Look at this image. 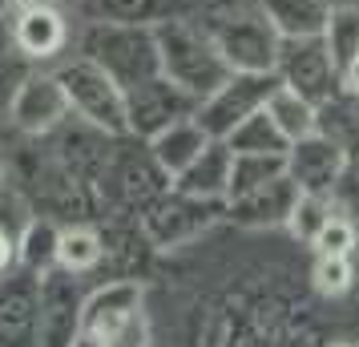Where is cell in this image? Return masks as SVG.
<instances>
[{"mask_svg": "<svg viewBox=\"0 0 359 347\" xmlns=\"http://www.w3.org/2000/svg\"><path fill=\"white\" fill-rule=\"evenodd\" d=\"M101 231H93L89 222H69L61 226V238H57V266L69 271V275H93L101 266Z\"/></svg>", "mask_w": 359, "mask_h": 347, "instance_id": "7402d4cb", "label": "cell"}, {"mask_svg": "<svg viewBox=\"0 0 359 347\" xmlns=\"http://www.w3.org/2000/svg\"><path fill=\"white\" fill-rule=\"evenodd\" d=\"M81 57H89L97 69H105V77L121 93L162 73L158 41H154V29H146V25H109V20H97L81 41Z\"/></svg>", "mask_w": 359, "mask_h": 347, "instance_id": "7a4b0ae2", "label": "cell"}, {"mask_svg": "<svg viewBox=\"0 0 359 347\" xmlns=\"http://www.w3.org/2000/svg\"><path fill=\"white\" fill-rule=\"evenodd\" d=\"M299 198V186L278 174L271 182L246 190L238 198H226V218L234 226H250V231H271V226H287L291 218V206Z\"/></svg>", "mask_w": 359, "mask_h": 347, "instance_id": "5bb4252c", "label": "cell"}, {"mask_svg": "<svg viewBox=\"0 0 359 347\" xmlns=\"http://www.w3.org/2000/svg\"><path fill=\"white\" fill-rule=\"evenodd\" d=\"M81 279L53 266L36 275V347H69L81 335Z\"/></svg>", "mask_w": 359, "mask_h": 347, "instance_id": "ba28073f", "label": "cell"}, {"mask_svg": "<svg viewBox=\"0 0 359 347\" xmlns=\"http://www.w3.org/2000/svg\"><path fill=\"white\" fill-rule=\"evenodd\" d=\"M278 174H287L283 154H234L226 198H238V194H246V190H255V186H262V182H271Z\"/></svg>", "mask_w": 359, "mask_h": 347, "instance_id": "4316f807", "label": "cell"}, {"mask_svg": "<svg viewBox=\"0 0 359 347\" xmlns=\"http://www.w3.org/2000/svg\"><path fill=\"white\" fill-rule=\"evenodd\" d=\"M0 13H4V17H8V0H0Z\"/></svg>", "mask_w": 359, "mask_h": 347, "instance_id": "b9f144b4", "label": "cell"}, {"mask_svg": "<svg viewBox=\"0 0 359 347\" xmlns=\"http://www.w3.org/2000/svg\"><path fill=\"white\" fill-rule=\"evenodd\" d=\"M255 4L283 41L323 36L327 17H331V0H255Z\"/></svg>", "mask_w": 359, "mask_h": 347, "instance_id": "d6986e66", "label": "cell"}, {"mask_svg": "<svg viewBox=\"0 0 359 347\" xmlns=\"http://www.w3.org/2000/svg\"><path fill=\"white\" fill-rule=\"evenodd\" d=\"M194 8H210V4H218V0H190Z\"/></svg>", "mask_w": 359, "mask_h": 347, "instance_id": "ab89813d", "label": "cell"}, {"mask_svg": "<svg viewBox=\"0 0 359 347\" xmlns=\"http://www.w3.org/2000/svg\"><path fill=\"white\" fill-rule=\"evenodd\" d=\"M0 347H36V275L20 266L0 279Z\"/></svg>", "mask_w": 359, "mask_h": 347, "instance_id": "9a60e30c", "label": "cell"}, {"mask_svg": "<svg viewBox=\"0 0 359 347\" xmlns=\"http://www.w3.org/2000/svg\"><path fill=\"white\" fill-rule=\"evenodd\" d=\"M315 291L327 299H339L351 291V279H355V266H351V254H315Z\"/></svg>", "mask_w": 359, "mask_h": 347, "instance_id": "f1b7e54d", "label": "cell"}, {"mask_svg": "<svg viewBox=\"0 0 359 347\" xmlns=\"http://www.w3.org/2000/svg\"><path fill=\"white\" fill-rule=\"evenodd\" d=\"M323 45L335 69H347L359 57V4H331V17L323 29Z\"/></svg>", "mask_w": 359, "mask_h": 347, "instance_id": "d4e9b609", "label": "cell"}, {"mask_svg": "<svg viewBox=\"0 0 359 347\" xmlns=\"http://www.w3.org/2000/svg\"><path fill=\"white\" fill-rule=\"evenodd\" d=\"M20 4H29V0H8V13H13V8H20Z\"/></svg>", "mask_w": 359, "mask_h": 347, "instance_id": "60d3db41", "label": "cell"}, {"mask_svg": "<svg viewBox=\"0 0 359 347\" xmlns=\"http://www.w3.org/2000/svg\"><path fill=\"white\" fill-rule=\"evenodd\" d=\"M339 85H343V89H351V93H359V57L339 73Z\"/></svg>", "mask_w": 359, "mask_h": 347, "instance_id": "e575fe53", "label": "cell"}, {"mask_svg": "<svg viewBox=\"0 0 359 347\" xmlns=\"http://www.w3.org/2000/svg\"><path fill=\"white\" fill-rule=\"evenodd\" d=\"M266 117L275 121V130L287 137V146H291L294 137H307V133H315V105L311 101H303L299 93H291V89H283L278 85L275 93L266 97Z\"/></svg>", "mask_w": 359, "mask_h": 347, "instance_id": "cb8c5ba5", "label": "cell"}, {"mask_svg": "<svg viewBox=\"0 0 359 347\" xmlns=\"http://www.w3.org/2000/svg\"><path fill=\"white\" fill-rule=\"evenodd\" d=\"M130 142L133 146H117V149L109 146L97 186L117 210L137 215L149 198H158L165 186H170V174L154 162V154H149L146 142H137V137H130Z\"/></svg>", "mask_w": 359, "mask_h": 347, "instance_id": "8992f818", "label": "cell"}, {"mask_svg": "<svg viewBox=\"0 0 359 347\" xmlns=\"http://www.w3.org/2000/svg\"><path fill=\"white\" fill-rule=\"evenodd\" d=\"M198 114V97H190L182 85H174L170 77H149V81L126 89V133L137 142H149L162 130H170L174 121Z\"/></svg>", "mask_w": 359, "mask_h": 347, "instance_id": "9c48e42d", "label": "cell"}, {"mask_svg": "<svg viewBox=\"0 0 359 347\" xmlns=\"http://www.w3.org/2000/svg\"><path fill=\"white\" fill-rule=\"evenodd\" d=\"M315 130L343 149L347 165H359V93L339 85V93L315 105Z\"/></svg>", "mask_w": 359, "mask_h": 347, "instance_id": "ac0fdd59", "label": "cell"}, {"mask_svg": "<svg viewBox=\"0 0 359 347\" xmlns=\"http://www.w3.org/2000/svg\"><path fill=\"white\" fill-rule=\"evenodd\" d=\"M355 238H359L355 222L343 215V210H335L331 222L315 234V243H311V247H315V254H351V250H355Z\"/></svg>", "mask_w": 359, "mask_h": 347, "instance_id": "1f68e13d", "label": "cell"}, {"mask_svg": "<svg viewBox=\"0 0 359 347\" xmlns=\"http://www.w3.org/2000/svg\"><path fill=\"white\" fill-rule=\"evenodd\" d=\"M57 77L81 125H93L105 137H126V93L105 77V69H97L89 57H73L69 65L57 69Z\"/></svg>", "mask_w": 359, "mask_h": 347, "instance_id": "5b68a950", "label": "cell"}, {"mask_svg": "<svg viewBox=\"0 0 359 347\" xmlns=\"http://www.w3.org/2000/svg\"><path fill=\"white\" fill-rule=\"evenodd\" d=\"M69 347H101V343H97V339H89V335H77Z\"/></svg>", "mask_w": 359, "mask_h": 347, "instance_id": "f35d334b", "label": "cell"}, {"mask_svg": "<svg viewBox=\"0 0 359 347\" xmlns=\"http://www.w3.org/2000/svg\"><path fill=\"white\" fill-rule=\"evenodd\" d=\"M8 49H13V29H8V20H4V13H0V61L8 57Z\"/></svg>", "mask_w": 359, "mask_h": 347, "instance_id": "d590c367", "label": "cell"}, {"mask_svg": "<svg viewBox=\"0 0 359 347\" xmlns=\"http://www.w3.org/2000/svg\"><path fill=\"white\" fill-rule=\"evenodd\" d=\"M4 178H8V149L0 142V186H4Z\"/></svg>", "mask_w": 359, "mask_h": 347, "instance_id": "74e56055", "label": "cell"}, {"mask_svg": "<svg viewBox=\"0 0 359 347\" xmlns=\"http://www.w3.org/2000/svg\"><path fill=\"white\" fill-rule=\"evenodd\" d=\"M275 77L283 89L299 93L311 105H323L331 93H339V69L327 53L323 36H299V41H283L275 61Z\"/></svg>", "mask_w": 359, "mask_h": 347, "instance_id": "30bf717a", "label": "cell"}, {"mask_svg": "<svg viewBox=\"0 0 359 347\" xmlns=\"http://www.w3.org/2000/svg\"><path fill=\"white\" fill-rule=\"evenodd\" d=\"M8 29H13V49L20 57H29V61H53L69 41L65 17L53 4H45V0L20 4L13 13V20H8Z\"/></svg>", "mask_w": 359, "mask_h": 347, "instance_id": "4fadbf2b", "label": "cell"}, {"mask_svg": "<svg viewBox=\"0 0 359 347\" xmlns=\"http://www.w3.org/2000/svg\"><path fill=\"white\" fill-rule=\"evenodd\" d=\"M89 339H97L101 347H149V319L137 307V311L121 315L117 323H109L101 335H89Z\"/></svg>", "mask_w": 359, "mask_h": 347, "instance_id": "4dcf8cb0", "label": "cell"}, {"mask_svg": "<svg viewBox=\"0 0 359 347\" xmlns=\"http://www.w3.org/2000/svg\"><path fill=\"white\" fill-rule=\"evenodd\" d=\"M8 97H13V85L4 77V61H0V114H8Z\"/></svg>", "mask_w": 359, "mask_h": 347, "instance_id": "8d00e7d4", "label": "cell"}, {"mask_svg": "<svg viewBox=\"0 0 359 347\" xmlns=\"http://www.w3.org/2000/svg\"><path fill=\"white\" fill-rule=\"evenodd\" d=\"M222 142L234 154H287V137L275 130V121L266 117V109H259V114H250L246 121H238Z\"/></svg>", "mask_w": 359, "mask_h": 347, "instance_id": "484cf974", "label": "cell"}, {"mask_svg": "<svg viewBox=\"0 0 359 347\" xmlns=\"http://www.w3.org/2000/svg\"><path fill=\"white\" fill-rule=\"evenodd\" d=\"M331 347H355V343H331Z\"/></svg>", "mask_w": 359, "mask_h": 347, "instance_id": "7bdbcfd3", "label": "cell"}, {"mask_svg": "<svg viewBox=\"0 0 359 347\" xmlns=\"http://www.w3.org/2000/svg\"><path fill=\"white\" fill-rule=\"evenodd\" d=\"M283 162H287V178L299 186V194H335L343 174H347L343 149L319 130L307 137H294L283 154Z\"/></svg>", "mask_w": 359, "mask_h": 347, "instance_id": "7c38bea8", "label": "cell"}, {"mask_svg": "<svg viewBox=\"0 0 359 347\" xmlns=\"http://www.w3.org/2000/svg\"><path fill=\"white\" fill-rule=\"evenodd\" d=\"M339 206H335V194H299L291 206V218H287V226H291L294 238H303V243H315V234L323 231L331 215H335Z\"/></svg>", "mask_w": 359, "mask_h": 347, "instance_id": "83f0119b", "label": "cell"}, {"mask_svg": "<svg viewBox=\"0 0 359 347\" xmlns=\"http://www.w3.org/2000/svg\"><path fill=\"white\" fill-rule=\"evenodd\" d=\"M97 4V17L109 25H162V20H178L190 13H202L190 0H93Z\"/></svg>", "mask_w": 359, "mask_h": 347, "instance_id": "44dd1931", "label": "cell"}, {"mask_svg": "<svg viewBox=\"0 0 359 347\" xmlns=\"http://www.w3.org/2000/svg\"><path fill=\"white\" fill-rule=\"evenodd\" d=\"M33 215L36 210H33V202H29V194L13 178H4V186H0V231L20 238V231L33 222Z\"/></svg>", "mask_w": 359, "mask_h": 347, "instance_id": "f546056e", "label": "cell"}, {"mask_svg": "<svg viewBox=\"0 0 359 347\" xmlns=\"http://www.w3.org/2000/svg\"><path fill=\"white\" fill-rule=\"evenodd\" d=\"M133 218H137V226H142V234L149 238L154 250H174L202 238L214 222H222L226 218V202L198 198V194H186L178 186H165L162 194L149 198Z\"/></svg>", "mask_w": 359, "mask_h": 347, "instance_id": "277c9868", "label": "cell"}, {"mask_svg": "<svg viewBox=\"0 0 359 347\" xmlns=\"http://www.w3.org/2000/svg\"><path fill=\"white\" fill-rule=\"evenodd\" d=\"M57 238H61V226L49 215H33V222L17 238V266L29 275L53 271L57 266Z\"/></svg>", "mask_w": 359, "mask_h": 347, "instance_id": "603a6c76", "label": "cell"}, {"mask_svg": "<svg viewBox=\"0 0 359 347\" xmlns=\"http://www.w3.org/2000/svg\"><path fill=\"white\" fill-rule=\"evenodd\" d=\"M230 165H234V149L226 142L210 137L206 149L198 154L194 162L182 170L178 178L170 186H178L186 194H198V198H214V202H226V190H230Z\"/></svg>", "mask_w": 359, "mask_h": 347, "instance_id": "2e32d148", "label": "cell"}, {"mask_svg": "<svg viewBox=\"0 0 359 347\" xmlns=\"http://www.w3.org/2000/svg\"><path fill=\"white\" fill-rule=\"evenodd\" d=\"M73 109H69L65 85L57 73H29L13 85L8 97V121L17 125L25 137H49L53 130H61Z\"/></svg>", "mask_w": 359, "mask_h": 347, "instance_id": "8fae6325", "label": "cell"}, {"mask_svg": "<svg viewBox=\"0 0 359 347\" xmlns=\"http://www.w3.org/2000/svg\"><path fill=\"white\" fill-rule=\"evenodd\" d=\"M202 29L210 33L214 49L222 53V61L230 65V73H275L283 36L271 29V20L262 17L259 4L230 8V13L206 8Z\"/></svg>", "mask_w": 359, "mask_h": 347, "instance_id": "3957f363", "label": "cell"}, {"mask_svg": "<svg viewBox=\"0 0 359 347\" xmlns=\"http://www.w3.org/2000/svg\"><path fill=\"white\" fill-rule=\"evenodd\" d=\"M335 194H347V206L359 210V165H347V174H343V182Z\"/></svg>", "mask_w": 359, "mask_h": 347, "instance_id": "836d02e7", "label": "cell"}, {"mask_svg": "<svg viewBox=\"0 0 359 347\" xmlns=\"http://www.w3.org/2000/svg\"><path fill=\"white\" fill-rule=\"evenodd\" d=\"M8 271H17V238L0 231V279H4Z\"/></svg>", "mask_w": 359, "mask_h": 347, "instance_id": "d6a6232c", "label": "cell"}, {"mask_svg": "<svg viewBox=\"0 0 359 347\" xmlns=\"http://www.w3.org/2000/svg\"><path fill=\"white\" fill-rule=\"evenodd\" d=\"M275 89H278L275 73H230L210 97L198 101L194 121L206 130V137H218L222 142L238 121H246L250 114H259Z\"/></svg>", "mask_w": 359, "mask_h": 347, "instance_id": "52a82bcc", "label": "cell"}, {"mask_svg": "<svg viewBox=\"0 0 359 347\" xmlns=\"http://www.w3.org/2000/svg\"><path fill=\"white\" fill-rule=\"evenodd\" d=\"M154 41H158V61H162V77L182 85L190 97H210L218 85L230 77V65L222 53L214 49L210 33L202 29V20L178 17L154 25Z\"/></svg>", "mask_w": 359, "mask_h": 347, "instance_id": "6da1fadb", "label": "cell"}, {"mask_svg": "<svg viewBox=\"0 0 359 347\" xmlns=\"http://www.w3.org/2000/svg\"><path fill=\"white\" fill-rule=\"evenodd\" d=\"M142 307V283L137 279H109L97 291L85 295L81 307V335H101V331L117 323L121 315H130Z\"/></svg>", "mask_w": 359, "mask_h": 347, "instance_id": "e0dca14e", "label": "cell"}, {"mask_svg": "<svg viewBox=\"0 0 359 347\" xmlns=\"http://www.w3.org/2000/svg\"><path fill=\"white\" fill-rule=\"evenodd\" d=\"M206 142H210L206 130L198 125L194 117H186V121H174L170 130H162L158 137H149L146 146H149V154H154V162L162 165L165 174H170V182H174L182 170L206 149Z\"/></svg>", "mask_w": 359, "mask_h": 347, "instance_id": "ffe728a7", "label": "cell"}]
</instances>
